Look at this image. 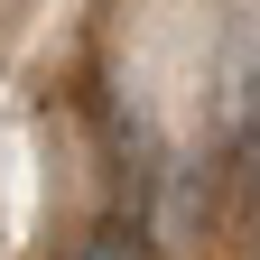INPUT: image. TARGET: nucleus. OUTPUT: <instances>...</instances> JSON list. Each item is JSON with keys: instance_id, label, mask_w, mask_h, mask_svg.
<instances>
[{"instance_id": "1", "label": "nucleus", "mask_w": 260, "mask_h": 260, "mask_svg": "<svg viewBox=\"0 0 260 260\" xmlns=\"http://www.w3.org/2000/svg\"><path fill=\"white\" fill-rule=\"evenodd\" d=\"M65 260H149V242H140V223H93Z\"/></svg>"}]
</instances>
